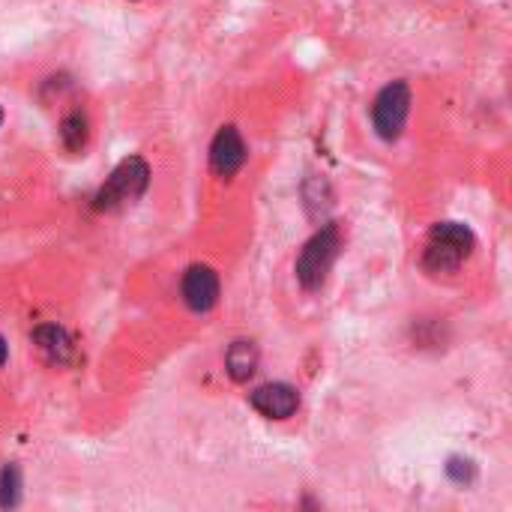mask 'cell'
<instances>
[{
  "mask_svg": "<svg viewBox=\"0 0 512 512\" xmlns=\"http://www.w3.org/2000/svg\"><path fill=\"white\" fill-rule=\"evenodd\" d=\"M474 252V234L471 228L459 222H441L432 228L423 264L432 273H453L465 264V258Z\"/></svg>",
  "mask_w": 512,
  "mask_h": 512,
  "instance_id": "cell-1",
  "label": "cell"
},
{
  "mask_svg": "<svg viewBox=\"0 0 512 512\" xmlns=\"http://www.w3.org/2000/svg\"><path fill=\"white\" fill-rule=\"evenodd\" d=\"M147 183H150V168H147V162H144L141 156H129V159H123V162L111 171V177L102 183V189H99L96 198H93V207H96V210H114V207H120V204H126V201H135L138 195H144Z\"/></svg>",
  "mask_w": 512,
  "mask_h": 512,
  "instance_id": "cell-2",
  "label": "cell"
},
{
  "mask_svg": "<svg viewBox=\"0 0 512 512\" xmlns=\"http://www.w3.org/2000/svg\"><path fill=\"white\" fill-rule=\"evenodd\" d=\"M339 246H342V237H339V228L336 225H324L300 252L297 258V279L303 288L315 291L324 285L333 261L339 258Z\"/></svg>",
  "mask_w": 512,
  "mask_h": 512,
  "instance_id": "cell-3",
  "label": "cell"
},
{
  "mask_svg": "<svg viewBox=\"0 0 512 512\" xmlns=\"http://www.w3.org/2000/svg\"><path fill=\"white\" fill-rule=\"evenodd\" d=\"M408 114H411V87L405 81H393L375 96L372 120L384 141H396L402 135Z\"/></svg>",
  "mask_w": 512,
  "mask_h": 512,
  "instance_id": "cell-4",
  "label": "cell"
},
{
  "mask_svg": "<svg viewBox=\"0 0 512 512\" xmlns=\"http://www.w3.org/2000/svg\"><path fill=\"white\" fill-rule=\"evenodd\" d=\"M246 162V144L243 135L234 126H222L210 144V168L219 177H234Z\"/></svg>",
  "mask_w": 512,
  "mask_h": 512,
  "instance_id": "cell-5",
  "label": "cell"
},
{
  "mask_svg": "<svg viewBox=\"0 0 512 512\" xmlns=\"http://www.w3.org/2000/svg\"><path fill=\"white\" fill-rule=\"evenodd\" d=\"M180 291H183V303L192 312H210L216 306V300H219V276L210 267L195 264V267L186 270Z\"/></svg>",
  "mask_w": 512,
  "mask_h": 512,
  "instance_id": "cell-6",
  "label": "cell"
},
{
  "mask_svg": "<svg viewBox=\"0 0 512 512\" xmlns=\"http://www.w3.org/2000/svg\"><path fill=\"white\" fill-rule=\"evenodd\" d=\"M252 408L267 420H288L300 408V396L291 384H264L249 396Z\"/></svg>",
  "mask_w": 512,
  "mask_h": 512,
  "instance_id": "cell-7",
  "label": "cell"
},
{
  "mask_svg": "<svg viewBox=\"0 0 512 512\" xmlns=\"http://www.w3.org/2000/svg\"><path fill=\"white\" fill-rule=\"evenodd\" d=\"M33 339H36V345L42 348V354L51 363H69V357H72V339L66 336V330H60L57 324H45V327H36Z\"/></svg>",
  "mask_w": 512,
  "mask_h": 512,
  "instance_id": "cell-8",
  "label": "cell"
},
{
  "mask_svg": "<svg viewBox=\"0 0 512 512\" xmlns=\"http://www.w3.org/2000/svg\"><path fill=\"white\" fill-rule=\"evenodd\" d=\"M225 369L234 381H249L258 369V348L252 342H234L225 354Z\"/></svg>",
  "mask_w": 512,
  "mask_h": 512,
  "instance_id": "cell-9",
  "label": "cell"
},
{
  "mask_svg": "<svg viewBox=\"0 0 512 512\" xmlns=\"http://www.w3.org/2000/svg\"><path fill=\"white\" fill-rule=\"evenodd\" d=\"M60 141H63V147L72 150V153H78V150L87 144V117H84L81 111L69 114V117L60 123Z\"/></svg>",
  "mask_w": 512,
  "mask_h": 512,
  "instance_id": "cell-10",
  "label": "cell"
},
{
  "mask_svg": "<svg viewBox=\"0 0 512 512\" xmlns=\"http://www.w3.org/2000/svg\"><path fill=\"white\" fill-rule=\"evenodd\" d=\"M18 498H21V474L15 465H6L0 471V507L9 510L18 504Z\"/></svg>",
  "mask_w": 512,
  "mask_h": 512,
  "instance_id": "cell-11",
  "label": "cell"
},
{
  "mask_svg": "<svg viewBox=\"0 0 512 512\" xmlns=\"http://www.w3.org/2000/svg\"><path fill=\"white\" fill-rule=\"evenodd\" d=\"M447 471H450V477H453V480H459V483H468V480L474 477V468H471V462H462V459H453Z\"/></svg>",
  "mask_w": 512,
  "mask_h": 512,
  "instance_id": "cell-12",
  "label": "cell"
},
{
  "mask_svg": "<svg viewBox=\"0 0 512 512\" xmlns=\"http://www.w3.org/2000/svg\"><path fill=\"white\" fill-rule=\"evenodd\" d=\"M6 357H9V348H6V342H3V336H0V366L6 363Z\"/></svg>",
  "mask_w": 512,
  "mask_h": 512,
  "instance_id": "cell-13",
  "label": "cell"
},
{
  "mask_svg": "<svg viewBox=\"0 0 512 512\" xmlns=\"http://www.w3.org/2000/svg\"><path fill=\"white\" fill-rule=\"evenodd\" d=\"M0 123H3V111H0Z\"/></svg>",
  "mask_w": 512,
  "mask_h": 512,
  "instance_id": "cell-14",
  "label": "cell"
}]
</instances>
